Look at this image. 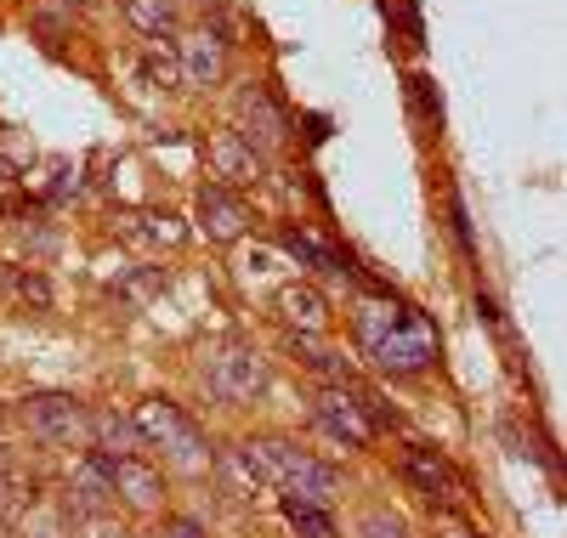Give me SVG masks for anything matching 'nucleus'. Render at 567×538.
<instances>
[{
    "mask_svg": "<svg viewBox=\"0 0 567 538\" xmlns=\"http://www.w3.org/2000/svg\"><path fill=\"white\" fill-rule=\"evenodd\" d=\"M352 323H358L363 358L381 369V374H392V380H414V374H425V369L437 363L432 323H425L420 312H409V307H398V301L363 296L358 312H352Z\"/></svg>",
    "mask_w": 567,
    "mask_h": 538,
    "instance_id": "obj_1",
    "label": "nucleus"
},
{
    "mask_svg": "<svg viewBox=\"0 0 567 538\" xmlns=\"http://www.w3.org/2000/svg\"><path fill=\"white\" fill-rule=\"evenodd\" d=\"M131 420H136V431H142V448H165V459H171L182 476H210L216 448L205 443V431L187 420L182 403H171V397H142V403L131 408Z\"/></svg>",
    "mask_w": 567,
    "mask_h": 538,
    "instance_id": "obj_2",
    "label": "nucleus"
},
{
    "mask_svg": "<svg viewBox=\"0 0 567 538\" xmlns=\"http://www.w3.org/2000/svg\"><path fill=\"white\" fill-rule=\"evenodd\" d=\"M23 431L40 448L80 454L91 443V408L80 397H69V391H34V397H23Z\"/></svg>",
    "mask_w": 567,
    "mask_h": 538,
    "instance_id": "obj_3",
    "label": "nucleus"
},
{
    "mask_svg": "<svg viewBox=\"0 0 567 538\" xmlns=\"http://www.w3.org/2000/svg\"><path fill=\"white\" fill-rule=\"evenodd\" d=\"M272 448V470H278V494L307 499V505H336L341 499V470L323 465L318 454H307L290 436H267Z\"/></svg>",
    "mask_w": 567,
    "mask_h": 538,
    "instance_id": "obj_4",
    "label": "nucleus"
},
{
    "mask_svg": "<svg viewBox=\"0 0 567 538\" xmlns=\"http://www.w3.org/2000/svg\"><path fill=\"white\" fill-rule=\"evenodd\" d=\"M233 131L256 148V159H272L290 148V120H284V108L272 103V91L261 80H245L233 91Z\"/></svg>",
    "mask_w": 567,
    "mask_h": 538,
    "instance_id": "obj_5",
    "label": "nucleus"
},
{
    "mask_svg": "<svg viewBox=\"0 0 567 538\" xmlns=\"http://www.w3.org/2000/svg\"><path fill=\"white\" fill-rule=\"evenodd\" d=\"M205 391L221 408H245L267 391V358L256 346H221L205 363Z\"/></svg>",
    "mask_w": 567,
    "mask_h": 538,
    "instance_id": "obj_6",
    "label": "nucleus"
},
{
    "mask_svg": "<svg viewBox=\"0 0 567 538\" xmlns=\"http://www.w3.org/2000/svg\"><path fill=\"white\" fill-rule=\"evenodd\" d=\"M403 482L414 494L432 505V510H460L465 505V476L454 470V459L432 443H403V459H398Z\"/></svg>",
    "mask_w": 567,
    "mask_h": 538,
    "instance_id": "obj_7",
    "label": "nucleus"
},
{
    "mask_svg": "<svg viewBox=\"0 0 567 538\" xmlns=\"http://www.w3.org/2000/svg\"><path fill=\"white\" fill-rule=\"evenodd\" d=\"M63 487H69L63 494L69 516H109V510H120L114 505V459L97 454V448H80L69 459V482Z\"/></svg>",
    "mask_w": 567,
    "mask_h": 538,
    "instance_id": "obj_8",
    "label": "nucleus"
},
{
    "mask_svg": "<svg viewBox=\"0 0 567 538\" xmlns=\"http://www.w3.org/2000/svg\"><path fill=\"white\" fill-rule=\"evenodd\" d=\"M312 420L336 436L341 448H352V454H363V448H374V431L369 425V414H363V403H358V391L352 385H318V403H312Z\"/></svg>",
    "mask_w": 567,
    "mask_h": 538,
    "instance_id": "obj_9",
    "label": "nucleus"
},
{
    "mask_svg": "<svg viewBox=\"0 0 567 538\" xmlns=\"http://www.w3.org/2000/svg\"><path fill=\"white\" fill-rule=\"evenodd\" d=\"M194 221L210 244H239L250 232V205H245V193H233L221 182H199V199H194Z\"/></svg>",
    "mask_w": 567,
    "mask_h": 538,
    "instance_id": "obj_10",
    "label": "nucleus"
},
{
    "mask_svg": "<svg viewBox=\"0 0 567 538\" xmlns=\"http://www.w3.org/2000/svg\"><path fill=\"white\" fill-rule=\"evenodd\" d=\"M227 45H233V40H221L210 23H205V29H187V34L176 40V74H182V85H187V91L221 85V74H227Z\"/></svg>",
    "mask_w": 567,
    "mask_h": 538,
    "instance_id": "obj_11",
    "label": "nucleus"
},
{
    "mask_svg": "<svg viewBox=\"0 0 567 538\" xmlns=\"http://www.w3.org/2000/svg\"><path fill=\"white\" fill-rule=\"evenodd\" d=\"M165 499H171V482L154 459H142V454L114 459V505H125L131 516H159Z\"/></svg>",
    "mask_w": 567,
    "mask_h": 538,
    "instance_id": "obj_12",
    "label": "nucleus"
},
{
    "mask_svg": "<svg viewBox=\"0 0 567 538\" xmlns=\"http://www.w3.org/2000/svg\"><path fill=\"white\" fill-rule=\"evenodd\" d=\"M205 165H210V182H221V187H256L261 176H267V159H256V148L239 136V131H210V142H205Z\"/></svg>",
    "mask_w": 567,
    "mask_h": 538,
    "instance_id": "obj_13",
    "label": "nucleus"
},
{
    "mask_svg": "<svg viewBox=\"0 0 567 538\" xmlns=\"http://www.w3.org/2000/svg\"><path fill=\"white\" fill-rule=\"evenodd\" d=\"M272 312L284 318L290 334H323L329 329V301H323L318 283H284L272 296Z\"/></svg>",
    "mask_w": 567,
    "mask_h": 538,
    "instance_id": "obj_14",
    "label": "nucleus"
},
{
    "mask_svg": "<svg viewBox=\"0 0 567 538\" xmlns=\"http://www.w3.org/2000/svg\"><path fill=\"white\" fill-rule=\"evenodd\" d=\"M85 448H97V454H109V459H131V454H142V431H136V420L131 414H120V408H91V443Z\"/></svg>",
    "mask_w": 567,
    "mask_h": 538,
    "instance_id": "obj_15",
    "label": "nucleus"
},
{
    "mask_svg": "<svg viewBox=\"0 0 567 538\" xmlns=\"http://www.w3.org/2000/svg\"><path fill=\"white\" fill-rule=\"evenodd\" d=\"M278 250L290 256V261H301L307 272H323V278H347V267H341V256L329 250V244L312 232V227H296V221H284L278 227Z\"/></svg>",
    "mask_w": 567,
    "mask_h": 538,
    "instance_id": "obj_16",
    "label": "nucleus"
},
{
    "mask_svg": "<svg viewBox=\"0 0 567 538\" xmlns=\"http://www.w3.org/2000/svg\"><path fill=\"white\" fill-rule=\"evenodd\" d=\"M290 358L318 374L323 385H352V358H341L336 346H323V334H290Z\"/></svg>",
    "mask_w": 567,
    "mask_h": 538,
    "instance_id": "obj_17",
    "label": "nucleus"
},
{
    "mask_svg": "<svg viewBox=\"0 0 567 538\" xmlns=\"http://www.w3.org/2000/svg\"><path fill=\"white\" fill-rule=\"evenodd\" d=\"M125 23L148 40H171L182 29V7L176 0H125Z\"/></svg>",
    "mask_w": 567,
    "mask_h": 538,
    "instance_id": "obj_18",
    "label": "nucleus"
},
{
    "mask_svg": "<svg viewBox=\"0 0 567 538\" xmlns=\"http://www.w3.org/2000/svg\"><path fill=\"white\" fill-rule=\"evenodd\" d=\"M278 510H284V521H290L296 538H341V521H336L329 505H307V499L278 494Z\"/></svg>",
    "mask_w": 567,
    "mask_h": 538,
    "instance_id": "obj_19",
    "label": "nucleus"
},
{
    "mask_svg": "<svg viewBox=\"0 0 567 538\" xmlns=\"http://www.w3.org/2000/svg\"><path fill=\"white\" fill-rule=\"evenodd\" d=\"M125 238L154 244V250H176L187 232H182V221L171 210H136V216H125Z\"/></svg>",
    "mask_w": 567,
    "mask_h": 538,
    "instance_id": "obj_20",
    "label": "nucleus"
},
{
    "mask_svg": "<svg viewBox=\"0 0 567 538\" xmlns=\"http://www.w3.org/2000/svg\"><path fill=\"white\" fill-rule=\"evenodd\" d=\"M227 454L245 465V476L261 487V494H267V487H278V470H272V448H267V436H245V443H233Z\"/></svg>",
    "mask_w": 567,
    "mask_h": 538,
    "instance_id": "obj_21",
    "label": "nucleus"
},
{
    "mask_svg": "<svg viewBox=\"0 0 567 538\" xmlns=\"http://www.w3.org/2000/svg\"><path fill=\"white\" fill-rule=\"evenodd\" d=\"M352 538H414V532H409V521L392 505H363L352 516Z\"/></svg>",
    "mask_w": 567,
    "mask_h": 538,
    "instance_id": "obj_22",
    "label": "nucleus"
},
{
    "mask_svg": "<svg viewBox=\"0 0 567 538\" xmlns=\"http://www.w3.org/2000/svg\"><path fill=\"white\" fill-rule=\"evenodd\" d=\"M142 69H148L154 85H182V74H176V52H171L165 40H148V52H142Z\"/></svg>",
    "mask_w": 567,
    "mask_h": 538,
    "instance_id": "obj_23",
    "label": "nucleus"
},
{
    "mask_svg": "<svg viewBox=\"0 0 567 538\" xmlns=\"http://www.w3.org/2000/svg\"><path fill=\"white\" fill-rule=\"evenodd\" d=\"M12 283H18V296H23V301H34V307H52V283H45L34 267H23Z\"/></svg>",
    "mask_w": 567,
    "mask_h": 538,
    "instance_id": "obj_24",
    "label": "nucleus"
},
{
    "mask_svg": "<svg viewBox=\"0 0 567 538\" xmlns=\"http://www.w3.org/2000/svg\"><path fill=\"white\" fill-rule=\"evenodd\" d=\"M409 96H414V108H420L425 120H443V96L432 91V80H420V74H414V80H409Z\"/></svg>",
    "mask_w": 567,
    "mask_h": 538,
    "instance_id": "obj_25",
    "label": "nucleus"
},
{
    "mask_svg": "<svg viewBox=\"0 0 567 538\" xmlns=\"http://www.w3.org/2000/svg\"><path fill=\"white\" fill-rule=\"evenodd\" d=\"M154 538H210L194 516H165L159 527H154Z\"/></svg>",
    "mask_w": 567,
    "mask_h": 538,
    "instance_id": "obj_26",
    "label": "nucleus"
},
{
    "mask_svg": "<svg viewBox=\"0 0 567 538\" xmlns=\"http://www.w3.org/2000/svg\"><path fill=\"white\" fill-rule=\"evenodd\" d=\"M437 538H483L471 521H460L454 510H437Z\"/></svg>",
    "mask_w": 567,
    "mask_h": 538,
    "instance_id": "obj_27",
    "label": "nucleus"
},
{
    "mask_svg": "<svg viewBox=\"0 0 567 538\" xmlns=\"http://www.w3.org/2000/svg\"><path fill=\"white\" fill-rule=\"evenodd\" d=\"M12 510H18V494H12V482H7V476H0V527H7V521H12Z\"/></svg>",
    "mask_w": 567,
    "mask_h": 538,
    "instance_id": "obj_28",
    "label": "nucleus"
},
{
    "mask_svg": "<svg viewBox=\"0 0 567 538\" xmlns=\"http://www.w3.org/2000/svg\"><path fill=\"white\" fill-rule=\"evenodd\" d=\"M0 476H7V443H0Z\"/></svg>",
    "mask_w": 567,
    "mask_h": 538,
    "instance_id": "obj_29",
    "label": "nucleus"
}]
</instances>
